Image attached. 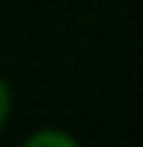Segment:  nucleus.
<instances>
[{
    "mask_svg": "<svg viewBox=\"0 0 143 147\" xmlns=\"http://www.w3.org/2000/svg\"><path fill=\"white\" fill-rule=\"evenodd\" d=\"M29 147H43V144H59V147H75V141L72 137H65V134H55V131H43V134H33L29 141H26Z\"/></svg>",
    "mask_w": 143,
    "mask_h": 147,
    "instance_id": "1",
    "label": "nucleus"
},
{
    "mask_svg": "<svg viewBox=\"0 0 143 147\" xmlns=\"http://www.w3.org/2000/svg\"><path fill=\"white\" fill-rule=\"evenodd\" d=\"M7 108H10V95H7V85L0 82V124H3V118H7Z\"/></svg>",
    "mask_w": 143,
    "mask_h": 147,
    "instance_id": "2",
    "label": "nucleus"
}]
</instances>
